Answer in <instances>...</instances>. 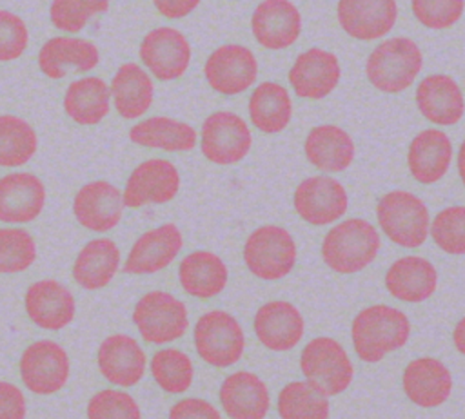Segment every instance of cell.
Instances as JSON below:
<instances>
[{"instance_id":"obj_1","label":"cell","mask_w":465,"mask_h":419,"mask_svg":"<svg viewBox=\"0 0 465 419\" xmlns=\"http://www.w3.org/2000/svg\"><path fill=\"white\" fill-rule=\"evenodd\" d=\"M356 356L378 363L389 352L401 348L411 336L409 317L389 305H372L358 312L351 328Z\"/></svg>"},{"instance_id":"obj_2","label":"cell","mask_w":465,"mask_h":419,"mask_svg":"<svg viewBox=\"0 0 465 419\" xmlns=\"http://www.w3.org/2000/svg\"><path fill=\"white\" fill-rule=\"evenodd\" d=\"M381 239L374 225L361 218H351L334 225L323 238L322 258L338 274H354L369 267Z\"/></svg>"},{"instance_id":"obj_3","label":"cell","mask_w":465,"mask_h":419,"mask_svg":"<svg viewBox=\"0 0 465 419\" xmlns=\"http://www.w3.org/2000/svg\"><path fill=\"white\" fill-rule=\"evenodd\" d=\"M423 67L418 44L407 36L383 40L367 58V80L381 93L396 94L411 87Z\"/></svg>"},{"instance_id":"obj_4","label":"cell","mask_w":465,"mask_h":419,"mask_svg":"<svg viewBox=\"0 0 465 419\" xmlns=\"http://www.w3.org/2000/svg\"><path fill=\"white\" fill-rule=\"evenodd\" d=\"M381 230L391 241L405 248L420 247L429 234L427 205L407 190H392L381 196L376 207Z\"/></svg>"},{"instance_id":"obj_5","label":"cell","mask_w":465,"mask_h":419,"mask_svg":"<svg viewBox=\"0 0 465 419\" xmlns=\"http://www.w3.org/2000/svg\"><path fill=\"white\" fill-rule=\"evenodd\" d=\"M243 261L251 274L265 281L285 278L296 263V245L289 230L278 225H262L243 245Z\"/></svg>"},{"instance_id":"obj_6","label":"cell","mask_w":465,"mask_h":419,"mask_svg":"<svg viewBox=\"0 0 465 419\" xmlns=\"http://www.w3.org/2000/svg\"><path fill=\"white\" fill-rule=\"evenodd\" d=\"M300 368L307 383L325 395H336L352 383L354 368L345 348L332 337H314L302 350Z\"/></svg>"},{"instance_id":"obj_7","label":"cell","mask_w":465,"mask_h":419,"mask_svg":"<svg viewBox=\"0 0 465 419\" xmlns=\"http://www.w3.org/2000/svg\"><path fill=\"white\" fill-rule=\"evenodd\" d=\"M133 321L140 336L151 345L176 341L189 326L183 301L163 290H153L142 296L134 305Z\"/></svg>"},{"instance_id":"obj_8","label":"cell","mask_w":465,"mask_h":419,"mask_svg":"<svg viewBox=\"0 0 465 419\" xmlns=\"http://www.w3.org/2000/svg\"><path fill=\"white\" fill-rule=\"evenodd\" d=\"M194 346L207 365L227 368L243 356V330L229 312L209 310L194 325Z\"/></svg>"},{"instance_id":"obj_9","label":"cell","mask_w":465,"mask_h":419,"mask_svg":"<svg viewBox=\"0 0 465 419\" xmlns=\"http://www.w3.org/2000/svg\"><path fill=\"white\" fill-rule=\"evenodd\" d=\"M20 379L36 395H51L69 381V356L64 346L51 339L31 343L20 356Z\"/></svg>"},{"instance_id":"obj_10","label":"cell","mask_w":465,"mask_h":419,"mask_svg":"<svg viewBox=\"0 0 465 419\" xmlns=\"http://www.w3.org/2000/svg\"><path fill=\"white\" fill-rule=\"evenodd\" d=\"M252 136L247 122L229 111H216L202 123V152L218 165L242 161L251 151Z\"/></svg>"},{"instance_id":"obj_11","label":"cell","mask_w":465,"mask_h":419,"mask_svg":"<svg viewBox=\"0 0 465 419\" xmlns=\"http://www.w3.org/2000/svg\"><path fill=\"white\" fill-rule=\"evenodd\" d=\"M191 56L193 51L185 34L169 25L149 31L140 44L143 65L160 82L182 78L189 69Z\"/></svg>"},{"instance_id":"obj_12","label":"cell","mask_w":465,"mask_h":419,"mask_svg":"<svg viewBox=\"0 0 465 419\" xmlns=\"http://www.w3.org/2000/svg\"><path fill=\"white\" fill-rule=\"evenodd\" d=\"M203 74L211 89L225 96H234L256 82L258 62L249 47L223 44L205 60Z\"/></svg>"},{"instance_id":"obj_13","label":"cell","mask_w":465,"mask_h":419,"mask_svg":"<svg viewBox=\"0 0 465 419\" xmlns=\"http://www.w3.org/2000/svg\"><path fill=\"white\" fill-rule=\"evenodd\" d=\"M180 189V174L174 163L163 158L142 161L131 172L122 192L124 207L140 209L149 203H167Z\"/></svg>"},{"instance_id":"obj_14","label":"cell","mask_w":465,"mask_h":419,"mask_svg":"<svg viewBox=\"0 0 465 419\" xmlns=\"http://www.w3.org/2000/svg\"><path fill=\"white\" fill-rule=\"evenodd\" d=\"M349 209L343 185L331 176H311L294 190V210L309 225H331Z\"/></svg>"},{"instance_id":"obj_15","label":"cell","mask_w":465,"mask_h":419,"mask_svg":"<svg viewBox=\"0 0 465 419\" xmlns=\"http://www.w3.org/2000/svg\"><path fill=\"white\" fill-rule=\"evenodd\" d=\"M341 76L340 62L334 53L311 47L300 53L289 69V83L296 96L320 100L331 94Z\"/></svg>"},{"instance_id":"obj_16","label":"cell","mask_w":465,"mask_h":419,"mask_svg":"<svg viewBox=\"0 0 465 419\" xmlns=\"http://www.w3.org/2000/svg\"><path fill=\"white\" fill-rule=\"evenodd\" d=\"M251 29L262 47L287 49L302 33V15L291 0H262L252 11Z\"/></svg>"},{"instance_id":"obj_17","label":"cell","mask_w":465,"mask_h":419,"mask_svg":"<svg viewBox=\"0 0 465 419\" xmlns=\"http://www.w3.org/2000/svg\"><path fill=\"white\" fill-rule=\"evenodd\" d=\"M73 212L84 229L107 232L122 219V190L105 180L89 181L76 192L73 200Z\"/></svg>"},{"instance_id":"obj_18","label":"cell","mask_w":465,"mask_h":419,"mask_svg":"<svg viewBox=\"0 0 465 419\" xmlns=\"http://www.w3.org/2000/svg\"><path fill=\"white\" fill-rule=\"evenodd\" d=\"M45 205L44 181L33 172H9L0 178V221L24 225L35 221Z\"/></svg>"},{"instance_id":"obj_19","label":"cell","mask_w":465,"mask_h":419,"mask_svg":"<svg viewBox=\"0 0 465 419\" xmlns=\"http://www.w3.org/2000/svg\"><path fill=\"white\" fill-rule=\"evenodd\" d=\"M341 29L363 42L389 34L398 18L396 0H338L336 7Z\"/></svg>"},{"instance_id":"obj_20","label":"cell","mask_w":465,"mask_h":419,"mask_svg":"<svg viewBox=\"0 0 465 419\" xmlns=\"http://www.w3.org/2000/svg\"><path fill=\"white\" fill-rule=\"evenodd\" d=\"M182 247H183V238L180 229L173 223H163L156 229L147 230L134 241L124 263V270L127 274H136V276L154 274L158 270H163L174 261Z\"/></svg>"},{"instance_id":"obj_21","label":"cell","mask_w":465,"mask_h":419,"mask_svg":"<svg viewBox=\"0 0 465 419\" xmlns=\"http://www.w3.org/2000/svg\"><path fill=\"white\" fill-rule=\"evenodd\" d=\"M29 319L44 330H62L73 319L76 303L67 287L56 279H40L33 283L24 297Z\"/></svg>"},{"instance_id":"obj_22","label":"cell","mask_w":465,"mask_h":419,"mask_svg":"<svg viewBox=\"0 0 465 419\" xmlns=\"http://www.w3.org/2000/svg\"><path fill=\"white\" fill-rule=\"evenodd\" d=\"M305 323L300 310L283 299L262 305L254 316V332L260 343L274 352L294 348L303 337Z\"/></svg>"},{"instance_id":"obj_23","label":"cell","mask_w":465,"mask_h":419,"mask_svg":"<svg viewBox=\"0 0 465 419\" xmlns=\"http://www.w3.org/2000/svg\"><path fill=\"white\" fill-rule=\"evenodd\" d=\"M98 370L116 386H134L145 374V354L138 341L127 334L105 337L98 348Z\"/></svg>"},{"instance_id":"obj_24","label":"cell","mask_w":465,"mask_h":419,"mask_svg":"<svg viewBox=\"0 0 465 419\" xmlns=\"http://www.w3.org/2000/svg\"><path fill=\"white\" fill-rule=\"evenodd\" d=\"M98 62V47L91 40L76 36H53L38 51V67L51 80L64 78L69 69L93 71Z\"/></svg>"},{"instance_id":"obj_25","label":"cell","mask_w":465,"mask_h":419,"mask_svg":"<svg viewBox=\"0 0 465 419\" xmlns=\"http://www.w3.org/2000/svg\"><path fill=\"white\" fill-rule=\"evenodd\" d=\"M403 392L421 406L434 408L445 403L452 392V377L449 368L434 357H418L403 370Z\"/></svg>"},{"instance_id":"obj_26","label":"cell","mask_w":465,"mask_h":419,"mask_svg":"<svg viewBox=\"0 0 465 419\" xmlns=\"http://www.w3.org/2000/svg\"><path fill=\"white\" fill-rule=\"evenodd\" d=\"M223 412L232 419H263L271 406L267 385L252 372L227 375L220 386Z\"/></svg>"},{"instance_id":"obj_27","label":"cell","mask_w":465,"mask_h":419,"mask_svg":"<svg viewBox=\"0 0 465 419\" xmlns=\"http://www.w3.org/2000/svg\"><path fill=\"white\" fill-rule=\"evenodd\" d=\"M416 105L436 125H454L463 118V94L449 74H429L416 89Z\"/></svg>"},{"instance_id":"obj_28","label":"cell","mask_w":465,"mask_h":419,"mask_svg":"<svg viewBox=\"0 0 465 419\" xmlns=\"http://www.w3.org/2000/svg\"><path fill=\"white\" fill-rule=\"evenodd\" d=\"M452 161L450 138L438 129H425L412 138L407 152V163L412 178L430 185L440 181Z\"/></svg>"},{"instance_id":"obj_29","label":"cell","mask_w":465,"mask_h":419,"mask_svg":"<svg viewBox=\"0 0 465 419\" xmlns=\"http://www.w3.org/2000/svg\"><path fill=\"white\" fill-rule=\"evenodd\" d=\"M389 294L400 301L420 303L429 299L438 287L434 265L421 256H403L385 274Z\"/></svg>"},{"instance_id":"obj_30","label":"cell","mask_w":465,"mask_h":419,"mask_svg":"<svg viewBox=\"0 0 465 419\" xmlns=\"http://www.w3.org/2000/svg\"><path fill=\"white\" fill-rule=\"evenodd\" d=\"M116 112L124 120L143 116L154 98V83L151 76L134 62L122 63L109 85Z\"/></svg>"},{"instance_id":"obj_31","label":"cell","mask_w":465,"mask_h":419,"mask_svg":"<svg viewBox=\"0 0 465 419\" xmlns=\"http://www.w3.org/2000/svg\"><path fill=\"white\" fill-rule=\"evenodd\" d=\"M305 156L320 171L341 172L354 160V141L338 125L323 123L309 131L305 138Z\"/></svg>"},{"instance_id":"obj_32","label":"cell","mask_w":465,"mask_h":419,"mask_svg":"<svg viewBox=\"0 0 465 419\" xmlns=\"http://www.w3.org/2000/svg\"><path fill=\"white\" fill-rule=\"evenodd\" d=\"M178 279L189 296L205 301L216 297L225 288L229 270L216 254L209 250H194L182 259Z\"/></svg>"},{"instance_id":"obj_33","label":"cell","mask_w":465,"mask_h":419,"mask_svg":"<svg viewBox=\"0 0 465 419\" xmlns=\"http://www.w3.org/2000/svg\"><path fill=\"white\" fill-rule=\"evenodd\" d=\"M120 268V250L109 238L87 241L73 265L74 281L85 290L104 288L113 281Z\"/></svg>"},{"instance_id":"obj_34","label":"cell","mask_w":465,"mask_h":419,"mask_svg":"<svg viewBox=\"0 0 465 419\" xmlns=\"http://www.w3.org/2000/svg\"><path fill=\"white\" fill-rule=\"evenodd\" d=\"M111 109L109 85L98 76H84L69 83L64 94V111L78 125L100 123Z\"/></svg>"},{"instance_id":"obj_35","label":"cell","mask_w":465,"mask_h":419,"mask_svg":"<svg viewBox=\"0 0 465 419\" xmlns=\"http://www.w3.org/2000/svg\"><path fill=\"white\" fill-rule=\"evenodd\" d=\"M131 141L149 149H162L167 152H187L196 145V131L180 120L169 116H151L129 131Z\"/></svg>"},{"instance_id":"obj_36","label":"cell","mask_w":465,"mask_h":419,"mask_svg":"<svg viewBox=\"0 0 465 419\" xmlns=\"http://www.w3.org/2000/svg\"><path fill=\"white\" fill-rule=\"evenodd\" d=\"M251 123L265 132H282L292 118V102L289 91L276 82H262L249 98Z\"/></svg>"},{"instance_id":"obj_37","label":"cell","mask_w":465,"mask_h":419,"mask_svg":"<svg viewBox=\"0 0 465 419\" xmlns=\"http://www.w3.org/2000/svg\"><path fill=\"white\" fill-rule=\"evenodd\" d=\"M38 149L36 131L16 114H0V167H22Z\"/></svg>"},{"instance_id":"obj_38","label":"cell","mask_w":465,"mask_h":419,"mask_svg":"<svg viewBox=\"0 0 465 419\" xmlns=\"http://www.w3.org/2000/svg\"><path fill=\"white\" fill-rule=\"evenodd\" d=\"M329 412L327 395L311 383L292 381L278 394V414L283 419H325Z\"/></svg>"},{"instance_id":"obj_39","label":"cell","mask_w":465,"mask_h":419,"mask_svg":"<svg viewBox=\"0 0 465 419\" xmlns=\"http://www.w3.org/2000/svg\"><path fill=\"white\" fill-rule=\"evenodd\" d=\"M151 374L167 394H183L193 383V361L178 348H163L153 354Z\"/></svg>"},{"instance_id":"obj_40","label":"cell","mask_w":465,"mask_h":419,"mask_svg":"<svg viewBox=\"0 0 465 419\" xmlns=\"http://www.w3.org/2000/svg\"><path fill=\"white\" fill-rule=\"evenodd\" d=\"M36 259V241L20 227H0V274L27 270Z\"/></svg>"},{"instance_id":"obj_41","label":"cell","mask_w":465,"mask_h":419,"mask_svg":"<svg viewBox=\"0 0 465 419\" xmlns=\"http://www.w3.org/2000/svg\"><path fill=\"white\" fill-rule=\"evenodd\" d=\"M432 241L447 254L461 256L465 252V207L454 205L440 210L432 221Z\"/></svg>"},{"instance_id":"obj_42","label":"cell","mask_w":465,"mask_h":419,"mask_svg":"<svg viewBox=\"0 0 465 419\" xmlns=\"http://www.w3.org/2000/svg\"><path fill=\"white\" fill-rule=\"evenodd\" d=\"M89 419H138L142 417L136 401L120 390L105 388L96 392L87 404Z\"/></svg>"},{"instance_id":"obj_43","label":"cell","mask_w":465,"mask_h":419,"mask_svg":"<svg viewBox=\"0 0 465 419\" xmlns=\"http://www.w3.org/2000/svg\"><path fill=\"white\" fill-rule=\"evenodd\" d=\"M465 0H411L416 20L429 29H449L463 15Z\"/></svg>"},{"instance_id":"obj_44","label":"cell","mask_w":465,"mask_h":419,"mask_svg":"<svg viewBox=\"0 0 465 419\" xmlns=\"http://www.w3.org/2000/svg\"><path fill=\"white\" fill-rule=\"evenodd\" d=\"M98 13L100 9L91 0H51L49 5L51 24L69 34L80 33Z\"/></svg>"},{"instance_id":"obj_45","label":"cell","mask_w":465,"mask_h":419,"mask_svg":"<svg viewBox=\"0 0 465 419\" xmlns=\"http://www.w3.org/2000/svg\"><path fill=\"white\" fill-rule=\"evenodd\" d=\"M29 44V29L22 16L0 9V63L18 60Z\"/></svg>"},{"instance_id":"obj_46","label":"cell","mask_w":465,"mask_h":419,"mask_svg":"<svg viewBox=\"0 0 465 419\" xmlns=\"http://www.w3.org/2000/svg\"><path fill=\"white\" fill-rule=\"evenodd\" d=\"M27 414L25 395L7 381H0V419H24Z\"/></svg>"},{"instance_id":"obj_47","label":"cell","mask_w":465,"mask_h":419,"mask_svg":"<svg viewBox=\"0 0 465 419\" xmlns=\"http://www.w3.org/2000/svg\"><path fill=\"white\" fill-rule=\"evenodd\" d=\"M171 419H220L218 410L198 397H189L178 401L171 410H169Z\"/></svg>"},{"instance_id":"obj_48","label":"cell","mask_w":465,"mask_h":419,"mask_svg":"<svg viewBox=\"0 0 465 419\" xmlns=\"http://www.w3.org/2000/svg\"><path fill=\"white\" fill-rule=\"evenodd\" d=\"M202 0H153L156 11L171 20L183 18L189 13H193Z\"/></svg>"},{"instance_id":"obj_49","label":"cell","mask_w":465,"mask_h":419,"mask_svg":"<svg viewBox=\"0 0 465 419\" xmlns=\"http://www.w3.org/2000/svg\"><path fill=\"white\" fill-rule=\"evenodd\" d=\"M463 319L456 325V330H454V345H456V348H458V352L460 354H463L465 352V348H463V336H461V332H463Z\"/></svg>"},{"instance_id":"obj_50","label":"cell","mask_w":465,"mask_h":419,"mask_svg":"<svg viewBox=\"0 0 465 419\" xmlns=\"http://www.w3.org/2000/svg\"><path fill=\"white\" fill-rule=\"evenodd\" d=\"M91 2L100 9V13H105L109 9V0H91Z\"/></svg>"}]
</instances>
